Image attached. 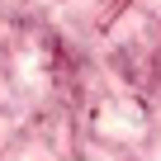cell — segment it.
I'll return each mask as SVG.
<instances>
[{
    "mask_svg": "<svg viewBox=\"0 0 161 161\" xmlns=\"http://www.w3.org/2000/svg\"><path fill=\"white\" fill-rule=\"evenodd\" d=\"M95 133H100L104 142L128 147V142H137V137L147 133V114H142L133 100H109V104L95 109Z\"/></svg>",
    "mask_w": 161,
    "mask_h": 161,
    "instance_id": "1",
    "label": "cell"
}]
</instances>
